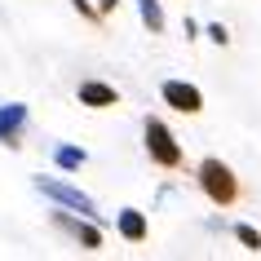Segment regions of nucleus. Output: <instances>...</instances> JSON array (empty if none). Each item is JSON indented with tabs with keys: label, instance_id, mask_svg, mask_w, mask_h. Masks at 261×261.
<instances>
[{
	"label": "nucleus",
	"instance_id": "1",
	"mask_svg": "<svg viewBox=\"0 0 261 261\" xmlns=\"http://www.w3.org/2000/svg\"><path fill=\"white\" fill-rule=\"evenodd\" d=\"M195 177H199V191H204L217 208H230L234 199H239V177H234V168L226 164V160H204Z\"/></svg>",
	"mask_w": 261,
	"mask_h": 261
},
{
	"label": "nucleus",
	"instance_id": "2",
	"mask_svg": "<svg viewBox=\"0 0 261 261\" xmlns=\"http://www.w3.org/2000/svg\"><path fill=\"white\" fill-rule=\"evenodd\" d=\"M36 191L44 195V199H54L58 208H71V213H84V217H93L97 221V204H93V195H84L80 186H71V181H62V177H36L31 181Z\"/></svg>",
	"mask_w": 261,
	"mask_h": 261
},
{
	"label": "nucleus",
	"instance_id": "3",
	"mask_svg": "<svg viewBox=\"0 0 261 261\" xmlns=\"http://www.w3.org/2000/svg\"><path fill=\"white\" fill-rule=\"evenodd\" d=\"M146 155H151L160 168H177L181 164V146L173 138V128L164 120H146Z\"/></svg>",
	"mask_w": 261,
	"mask_h": 261
},
{
	"label": "nucleus",
	"instance_id": "4",
	"mask_svg": "<svg viewBox=\"0 0 261 261\" xmlns=\"http://www.w3.org/2000/svg\"><path fill=\"white\" fill-rule=\"evenodd\" d=\"M54 226H58V230H67L71 239H75L80 248H89V252L102 248V230H97L93 217H84V213H80V217H71V208H67V213L58 208V213H54Z\"/></svg>",
	"mask_w": 261,
	"mask_h": 261
},
{
	"label": "nucleus",
	"instance_id": "5",
	"mask_svg": "<svg viewBox=\"0 0 261 261\" xmlns=\"http://www.w3.org/2000/svg\"><path fill=\"white\" fill-rule=\"evenodd\" d=\"M160 93H164V102L173 111H181V115H199V111H204V93H199L191 80H164Z\"/></svg>",
	"mask_w": 261,
	"mask_h": 261
},
{
	"label": "nucleus",
	"instance_id": "6",
	"mask_svg": "<svg viewBox=\"0 0 261 261\" xmlns=\"http://www.w3.org/2000/svg\"><path fill=\"white\" fill-rule=\"evenodd\" d=\"M22 128H27V107H22V102L0 107V142H5V146H18Z\"/></svg>",
	"mask_w": 261,
	"mask_h": 261
},
{
	"label": "nucleus",
	"instance_id": "7",
	"mask_svg": "<svg viewBox=\"0 0 261 261\" xmlns=\"http://www.w3.org/2000/svg\"><path fill=\"white\" fill-rule=\"evenodd\" d=\"M75 97H80V107H93V111H102V107H115V102H120V93H115L111 84H102V80H80Z\"/></svg>",
	"mask_w": 261,
	"mask_h": 261
},
{
	"label": "nucleus",
	"instance_id": "8",
	"mask_svg": "<svg viewBox=\"0 0 261 261\" xmlns=\"http://www.w3.org/2000/svg\"><path fill=\"white\" fill-rule=\"evenodd\" d=\"M115 230H120L128 244H142V239H146V213H138V208H120V213H115Z\"/></svg>",
	"mask_w": 261,
	"mask_h": 261
},
{
	"label": "nucleus",
	"instance_id": "9",
	"mask_svg": "<svg viewBox=\"0 0 261 261\" xmlns=\"http://www.w3.org/2000/svg\"><path fill=\"white\" fill-rule=\"evenodd\" d=\"M84 160H89V155H84L80 146H54V164H58V168H67V173H75Z\"/></svg>",
	"mask_w": 261,
	"mask_h": 261
},
{
	"label": "nucleus",
	"instance_id": "10",
	"mask_svg": "<svg viewBox=\"0 0 261 261\" xmlns=\"http://www.w3.org/2000/svg\"><path fill=\"white\" fill-rule=\"evenodd\" d=\"M138 14L146 22V31H164V9H160V0H138Z\"/></svg>",
	"mask_w": 261,
	"mask_h": 261
},
{
	"label": "nucleus",
	"instance_id": "11",
	"mask_svg": "<svg viewBox=\"0 0 261 261\" xmlns=\"http://www.w3.org/2000/svg\"><path fill=\"white\" fill-rule=\"evenodd\" d=\"M234 239H239V244H244L248 252H261V230H257V226L239 221V226H234Z\"/></svg>",
	"mask_w": 261,
	"mask_h": 261
},
{
	"label": "nucleus",
	"instance_id": "12",
	"mask_svg": "<svg viewBox=\"0 0 261 261\" xmlns=\"http://www.w3.org/2000/svg\"><path fill=\"white\" fill-rule=\"evenodd\" d=\"M208 40L213 44H230V31L221 27V22H208Z\"/></svg>",
	"mask_w": 261,
	"mask_h": 261
},
{
	"label": "nucleus",
	"instance_id": "13",
	"mask_svg": "<svg viewBox=\"0 0 261 261\" xmlns=\"http://www.w3.org/2000/svg\"><path fill=\"white\" fill-rule=\"evenodd\" d=\"M71 5H75V9H80L84 18H97V9H93V5H89V0H71Z\"/></svg>",
	"mask_w": 261,
	"mask_h": 261
},
{
	"label": "nucleus",
	"instance_id": "14",
	"mask_svg": "<svg viewBox=\"0 0 261 261\" xmlns=\"http://www.w3.org/2000/svg\"><path fill=\"white\" fill-rule=\"evenodd\" d=\"M115 5H120V0H97V14H111Z\"/></svg>",
	"mask_w": 261,
	"mask_h": 261
}]
</instances>
